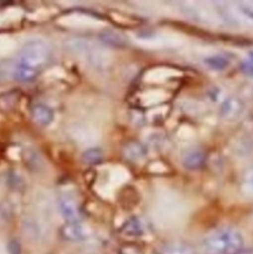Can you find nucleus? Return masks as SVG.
Segmentation results:
<instances>
[{
    "label": "nucleus",
    "mask_w": 253,
    "mask_h": 254,
    "mask_svg": "<svg viewBox=\"0 0 253 254\" xmlns=\"http://www.w3.org/2000/svg\"><path fill=\"white\" fill-rule=\"evenodd\" d=\"M51 58L52 49L48 42L39 38L27 41L19 52L14 77L22 82L33 81L46 68Z\"/></svg>",
    "instance_id": "f257e3e1"
},
{
    "label": "nucleus",
    "mask_w": 253,
    "mask_h": 254,
    "mask_svg": "<svg viewBox=\"0 0 253 254\" xmlns=\"http://www.w3.org/2000/svg\"><path fill=\"white\" fill-rule=\"evenodd\" d=\"M245 247V238L238 230L223 228L210 234L203 242L208 254H239Z\"/></svg>",
    "instance_id": "f03ea898"
},
{
    "label": "nucleus",
    "mask_w": 253,
    "mask_h": 254,
    "mask_svg": "<svg viewBox=\"0 0 253 254\" xmlns=\"http://www.w3.org/2000/svg\"><path fill=\"white\" fill-rule=\"evenodd\" d=\"M72 51L85 59L93 68L106 70L111 66L112 58L109 52L85 40H73L70 45Z\"/></svg>",
    "instance_id": "7ed1b4c3"
},
{
    "label": "nucleus",
    "mask_w": 253,
    "mask_h": 254,
    "mask_svg": "<svg viewBox=\"0 0 253 254\" xmlns=\"http://www.w3.org/2000/svg\"><path fill=\"white\" fill-rule=\"evenodd\" d=\"M93 235L92 229L77 221L66 223L61 229V236L62 238L69 243H81L89 240Z\"/></svg>",
    "instance_id": "20e7f679"
},
{
    "label": "nucleus",
    "mask_w": 253,
    "mask_h": 254,
    "mask_svg": "<svg viewBox=\"0 0 253 254\" xmlns=\"http://www.w3.org/2000/svg\"><path fill=\"white\" fill-rule=\"evenodd\" d=\"M246 110V104L237 96H230L222 103L220 108L221 117L226 121H236L242 117Z\"/></svg>",
    "instance_id": "39448f33"
},
{
    "label": "nucleus",
    "mask_w": 253,
    "mask_h": 254,
    "mask_svg": "<svg viewBox=\"0 0 253 254\" xmlns=\"http://www.w3.org/2000/svg\"><path fill=\"white\" fill-rule=\"evenodd\" d=\"M182 8L188 16L199 22L213 23L215 21L214 9L204 3H184Z\"/></svg>",
    "instance_id": "423d86ee"
},
{
    "label": "nucleus",
    "mask_w": 253,
    "mask_h": 254,
    "mask_svg": "<svg viewBox=\"0 0 253 254\" xmlns=\"http://www.w3.org/2000/svg\"><path fill=\"white\" fill-rule=\"evenodd\" d=\"M59 210L66 223L77 222L80 219V210L76 201L67 195L59 198Z\"/></svg>",
    "instance_id": "0eeeda50"
},
{
    "label": "nucleus",
    "mask_w": 253,
    "mask_h": 254,
    "mask_svg": "<svg viewBox=\"0 0 253 254\" xmlns=\"http://www.w3.org/2000/svg\"><path fill=\"white\" fill-rule=\"evenodd\" d=\"M31 114L35 122L43 127L50 126L55 119L53 109L42 103L34 104L31 109Z\"/></svg>",
    "instance_id": "6e6552de"
},
{
    "label": "nucleus",
    "mask_w": 253,
    "mask_h": 254,
    "mask_svg": "<svg viewBox=\"0 0 253 254\" xmlns=\"http://www.w3.org/2000/svg\"><path fill=\"white\" fill-rule=\"evenodd\" d=\"M102 43L113 48H124L126 45V39L120 34L113 31H104L99 36Z\"/></svg>",
    "instance_id": "1a4fd4ad"
},
{
    "label": "nucleus",
    "mask_w": 253,
    "mask_h": 254,
    "mask_svg": "<svg viewBox=\"0 0 253 254\" xmlns=\"http://www.w3.org/2000/svg\"><path fill=\"white\" fill-rule=\"evenodd\" d=\"M206 161V155L201 151H192L183 159V165L190 170L201 168Z\"/></svg>",
    "instance_id": "9d476101"
},
{
    "label": "nucleus",
    "mask_w": 253,
    "mask_h": 254,
    "mask_svg": "<svg viewBox=\"0 0 253 254\" xmlns=\"http://www.w3.org/2000/svg\"><path fill=\"white\" fill-rule=\"evenodd\" d=\"M125 154L129 160L138 161L145 155V149L137 142H130L125 147Z\"/></svg>",
    "instance_id": "9b49d317"
},
{
    "label": "nucleus",
    "mask_w": 253,
    "mask_h": 254,
    "mask_svg": "<svg viewBox=\"0 0 253 254\" xmlns=\"http://www.w3.org/2000/svg\"><path fill=\"white\" fill-rule=\"evenodd\" d=\"M122 232L127 237H140L143 234V227L139 220L130 219L123 227Z\"/></svg>",
    "instance_id": "f8f14e48"
},
{
    "label": "nucleus",
    "mask_w": 253,
    "mask_h": 254,
    "mask_svg": "<svg viewBox=\"0 0 253 254\" xmlns=\"http://www.w3.org/2000/svg\"><path fill=\"white\" fill-rule=\"evenodd\" d=\"M82 159L87 164H98L103 160L102 150L98 147H91L82 154Z\"/></svg>",
    "instance_id": "ddd939ff"
},
{
    "label": "nucleus",
    "mask_w": 253,
    "mask_h": 254,
    "mask_svg": "<svg viewBox=\"0 0 253 254\" xmlns=\"http://www.w3.org/2000/svg\"><path fill=\"white\" fill-rule=\"evenodd\" d=\"M205 64L215 69V70H222L226 67L229 66L230 64V62L229 60L224 57V56H220V55H216V56H212V57H209L205 60Z\"/></svg>",
    "instance_id": "4468645a"
},
{
    "label": "nucleus",
    "mask_w": 253,
    "mask_h": 254,
    "mask_svg": "<svg viewBox=\"0 0 253 254\" xmlns=\"http://www.w3.org/2000/svg\"><path fill=\"white\" fill-rule=\"evenodd\" d=\"M242 189L245 193L253 195V165L248 167L243 174Z\"/></svg>",
    "instance_id": "2eb2a0df"
},
{
    "label": "nucleus",
    "mask_w": 253,
    "mask_h": 254,
    "mask_svg": "<svg viewBox=\"0 0 253 254\" xmlns=\"http://www.w3.org/2000/svg\"><path fill=\"white\" fill-rule=\"evenodd\" d=\"M162 254H197L191 248L182 245L169 246L163 250Z\"/></svg>",
    "instance_id": "dca6fc26"
},
{
    "label": "nucleus",
    "mask_w": 253,
    "mask_h": 254,
    "mask_svg": "<svg viewBox=\"0 0 253 254\" xmlns=\"http://www.w3.org/2000/svg\"><path fill=\"white\" fill-rule=\"evenodd\" d=\"M242 68L243 70L250 74V75H253V52H252L249 57L245 60V62L243 63L242 64Z\"/></svg>",
    "instance_id": "f3484780"
},
{
    "label": "nucleus",
    "mask_w": 253,
    "mask_h": 254,
    "mask_svg": "<svg viewBox=\"0 0 253 254\" xmlns=\"http://www.w3.org/2000/svg\"><path fill=\"white\" fill-rule=\"evenodd\" d=\"M9 246H10V247H9V253H10V254H19V251H20V249H17V247H19L17 242H13V243H10V245H9Z\"/></svg>",
    "instance_id": "a211bd4d"
},
{
    "label": "nucleus",
    "mask_w": 253,
    "mask_h": 254,
    "mask_svg": "<svg viewBox=\"0 0 253 254\" xmlns=\"http://www.w3.org/2000/svg\"><path fill=\"white\" fill-rule=\"evenodd\" d=\"M120 254H139V253L137 252V251H133V249L132 248H130L129 249V251H127L126 249H124Z\"/></svg>",
    "instance_id": "6ab92c4d"
}]
</instances>
